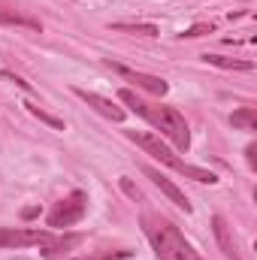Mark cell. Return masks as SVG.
Masks as SVG:
<instances>
[{
  "instance_id": "4",
  "label": "cell",
  "mask_w": 257,
  "mask_h": 260,
  "mask_svg": "<svg viewBox=\"0 0 257 260\" xmlns=\"http://www.w3.org/2000/svg\"><path fill=\"white\" fill-rule=\"evenodd\" d=\"M127 136L145 151V154H151V157H157L160 164H167L170 170H176L179 176H185V179H194V182H200V185H215L218 182V176L215 173H209V170H203V167H194L188 160H182V157H176L173 154V148L170 145H164L157 136H151V133H136V130H127Z\"/></svg>"
},
{
  "instance_id": "9",
  "label": "cell",
  "mask_w": 257,
  "mask_h": 260,
  "mask_svg": "<svg viewBox=\"0 0 257 260\" xmlns=\"http://www.w3.org/2000/svg\"><path fill=\"white\" fill-rule=\"evenodd\" d=\"M212 230H215V239H218V245H221V251H224L227 257L242 260L239 257V248H236V239H233V233H230V227H227V221H224V215H215V218H212Z\"/></svg>"
},
{
  "instance_id": "14",
  "label": "cell",
  "mask_w": 257,
  "mask_h": 260,
  "mask_svg": "<svg viewBox=\"0 0 257 260\" xmlns=\"http://www.w3.org/2000/svg\"><path fill=\"white\" fill-rule=\"evenodd\" d=\"M24 109L34 115V118H40V121H46V124H52L55 130H64V121L61 118H55V115H49V112H43L40 106H34V103H24Z\"/></svg>"
},
{
  "instance_id": "8",
  "label": "cell",
  "mask_w": 257,
  "mask_h": 260,
  "mask_svg": "<svg viewBox=\"0 0 257 260\" xmlns=\"http://www.w3.org/2000/svg\"><path fill=\"white\" fill-rule=\"evenodd\" d=\"M142 173H145V176H148V179H151V182H154L160 191H164V194L170 197V200H173V203H176L182 212H191V203H188V197L182 194V191H179V188H176V185H173V182H170L164 173H160V170H154V167H142Z\"/></svg>"
},
{
  "instance_id": "16",
  "label": "cell",
  "mask_w": 257,
  "mask_h": 260,
  "mask_svg": "<svg viewBox=\"0 0 257 260\" xmlns=\"http://www.w3.org/2000/svg\"><path fill=\"white\" fill-rule=\"evenodd\" d=\"M130 251H118V254H100V257H76V260H127Z\"/></svg>"
},
{
  "instance_id": "7",
  "label": "cell",
  "mask_w": 257,
  "mask_h": 260,
  "mask_svg": "<svg viewBox=\"0 0 257 260\" xmlns=\"http://www.w3.org/2000/svg\"><path fill=\"white\" fill-rule=\"evenodd\" d=\"M73 94L79 97V100H85L94 112H100L103 118H109V121H124V109L121 106H115L112 100H106V97H100V94H94V91H85V88H73Z\"/></svg>"
},
{
  "instance_id": "2",
  "label": "cell",
  "mask_w": 257,
  "mask_h": 260,
  "mask_svg": "<svg viewBox=\"0 0 257 260\" xmlns=\"http://www.w3.org/2000/svg\"><path fill=\"white\" fill-rule=\"evenodd\" d=\"M142 227H145V236H148L154 254L160 260H203L200 251L185 239V233L173 221H167L164 215L145 212L142 215Z\"/></svg>"
},
{
  "instance_id": "3",
  "label": "cell",
  "mask_w": 257,
  "mask_h": 260,
  "mask_svg": "<svg viewBox=\"0 0 257 260\" xmlns=\"http://www.w3.org/2000/svg\"><path fill=\"white\" fill-rule=\"evenodd\" d=\"M79 242H82V236H55L49 230H27V227H0V248H30V245H40L43 257L64 254L70 248H76Z\"/></svg>"
},
{
  "instance_id": "6",
  "label": "cell",
  "mask_w": 257,
  "mask_h": 260,
  "mask_svg": "<svg viewBox=\"0 0 257 260\" xmlns=\"http://www.w3.org/2000/svg\"><path fill=\"white\" fill-rule=\"evenodd\" d=\"M109 67L121 76V79H127V82H133L136 88H142V91H148V94H157V97H164L167 91H170V85L160 79V76H148V73H139V70H130V67H121V64H112L109 61Z\"/></svg>"
},
{
  "instance_id": "12",
  "label": "cell",
  "mask_w": 257,
  "mask_h": 260,
  "mask_svg": "<svg viewBox=\"0 0 257 260\" xmlns=\"http://www.w3.org/2000/svg\"><path fill=\"white\" fill-rule=\"evenodd\" d=\"M206 64L224 67V70H254L251 61H236V58H221V55H206Z\"/></svg>"
},
{
  "instance_id": "18",
  "label": "cell",
  "mask_w": 257,
  "mask_h": 260,
  "mask_svg": "<svg viewBox=\"0 0 257 260\" xmlns=\"http://www.w3.org/2000/svg\"><path fill=\"white\" fill-rule=\"evenodd\" d=\"M245 157H248V167H257V145H254V142L245 148Z\"/></svg>"
},
{
  "instance_id": "15",
  "label": "cell",
  "mask_w": 257,
  "mask_h": 260,
  "mask_svg": "<svg viewBox=\"0 0 257 260\" xmlns=\"http://www.w3.org/2000/svg\"><path fill=\"white\" fill-rule=\"evenodd\" d=\"M212 30H215V24H194L188 30H182L179 37L182 40H194V37H203V34H212Z\"/></svg>"
},
{
  "instance_id": "5",
  "label": "cell",
  "mask_w": 257,
  "mask_h": 260,
  "mask_svg": "<svg viewBox=\"0 0 257 260\" xmlns=\"http://www.w3.org/2000/svg\"><path fill=\"white\" fill-rule=\"evenodd\" d=\"M85 209H88V194H85V191H73V194L64 197V200L49 212V227H55V230L73 227L76 221H82Z\"/></svg>"
},
{
  "instance_id": "13",
  "label": "cell",
  "mask_w": 257,
  "mask_h": 260,
  "mask_svg": "<svg viewBox=\"0 0 257 260\" xmlns=\"http://www.w3.org/2000/svg\"><path fill=\"white\" fill-rule=\"evenodd\" d=\"M115 30H124V34H142V37H157V27L154 24H130V21H118L112 24Z\"/></svg>"
},
{
  "instance_id": "17",
  "label": "cell",
  "mask_w": 257,
  "mask_h": 260,
  "mask_svg": "<svg viewBox=\"0 0 257 260\" xmlns=\"http://www.w3.org/2000/svg\"><path fill=\"white\" fill-rule=\"evenodd\" d=\"M3 79H9V82H15V85H18V88H24V91H30V85H27V82H24V79H18V76H15V73H9V70H3Z\"/></svg>"
},
{
  "instance_id": "10",
  "label": "cell",
  "mask_w": 257,
  "mask_h": 260,
  "mask_svg": "<svg viewBox=\"0 0 257 260\" xmlns=\"http://www.w3.org/2000/svg\"><path fill=\"white\" fill-rule=\"evenodd\" d=\"M0 24H15V27L43 30V21H40V18H34V15H24V12H9V9H0Z\"/></svg>"
},
{
  "instance_id": "11",
  "label": "cell",
  "mask_w": 257,
  "mask_h": 260,
  "mask_svg": "<svg viewBox=\"0 0 257 260\" xmlns=\"http://www.w3.org/2000/svg\"><path fill=\"white\" fill-rule=\"evenodd\" d=\"M230 124L236 130H257V109L254 106H242L230 115Z\"/></svg>"
},
{
  "instance_id": "1",
  "label": "cell",
  "mask_w": 257,
  "mask_h": 260,
  "mask_svg": "<svg viewBox=\"0 0 257 260\" xmlns=\"http://www.w3.org/2000/svg\"><path fill=\"white\" fill-rule=\"evenodd\" d=\"M118 100L127 103L136 115H142L154 130H160V136H167L179 151H188V148H191V130H188V121H185V115H182L176 106H151V103L139 100L130 88H124V91L118 94Z\"/></svg>"
}]
</instances>
